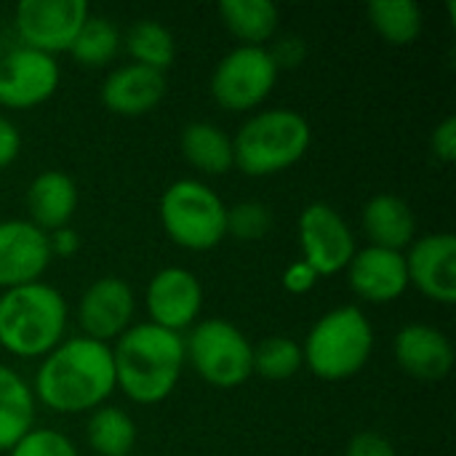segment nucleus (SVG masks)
Here are the masks:
<instances>
[{
  "instance_id": "obj_3",
  "label": "nucleus",
  "mask_w": 456,
  "mask_h": 456,
  "mask_svg": "<svg viewBox=\"0 0 456 456\" xmlns=\"http://www.w3.org/2000/svg\"><path fill=\"white\" fill-rule=\"evenodd\" d=\"M69 307L45 281L0 294V347L16 358H45L64 342Z\"/></svg>"
},
{
  "instance_id": "obj_16",
  "label": "nucleus",
  "mask_w": 456,
  "mask_h": 456,
  "mask_svg": "<svg viewBox=\"0 0 456 456\" xmlns=\"http://www.w3.org/2000/svg\"><path fill=\"white\" fill-rule=\"evenodd\" d=\"M347 283L355 297L371 305H387L406 294L409 270L403 251L366 246L347 265Z\"/></svg>"
},
{
  "instance_id": "obj_15",
  "label": "nucleus",
  "mask_w": 456,
  "mask_h": 456,
  "mask_svg": "<svg viewBox=\"0 0 456 456\" xmlns=\"http://www.w3.org/2000/svg\"><path fill=\"white\" fill-rule=\"evenodd\" d=\"M406 256L409 286L414 283L438 305L456 302V238L452 232H430L414 238Z\"/></svg>"
},
{
  "instance_id": "obj_21",
  "label": "nucleus",
  "mask_w": 456,
  "mask_h": 456,
  "mask_svg": "<svg viewBox=\"0 0 456 456\" xmlns=\"http://www.w3.org/2000/svg\"><path fill=\"white\" fill-rule=\"evenodd\" d=\"M179 147L184 160L208 176H222L230 168H235L232 155V136H227L216 123L211 120H192L182 128Z\"/></svg>"
},
{
  "instance_id": "obj_9",
  "label": "nucleus",
  "mask_w": 456,
  "mask_h": 456,
  "mask_svg": "<svg viewBox=\"0 0 456 456\" xmlns=\"http://www.w3.org/2000/svg\"><path fill=\"white\" fill-rule=\"evenodd\" d=\"M302 262H307L321 278L345 273L355 256V235L347 219L329 203H310L297 222Z\"/></svg>"
},
{
  "instance_id": "obj_22",
  "label": "nucleus",
  "mask_w": 456,
  "mask_h": 456,
  "mask_svg": "<svg viewBox=\"0 0 456 456\" xmlns=\"http://www.w3.org/2000/svg\"><path fill=\"white\" fill-rule=\"evenodd\" d=\"M35 406L29 382L0 363V454L11 452V446L35 428Z\"/></svg>"
},
{
  "instance_id": "obj_6",
  "label": "nucleus",
  "mask_w": 456,
  "mask_h": 456,
  "mask_svg": "<svg viewBox=\"0 0 456 456\" xmlns=\"http://www.w3.org/2000/svg\"><path fill=\"white\" fill-rule=\"evenodd\" d=\"M160 224L187 251H208L227 238V206L200 179H176L160 195Z\"/></svg>"
},
{
  "instance_id": "obj_28",
  "label": "nucleus",
  "mask_w": 456,
  "mask_h": 456,
  "mask_svg": "<svg viewBox=\"0 0 456 456\" xmlns=\"http://www.w3.org/2000/svg\"><path fill=\"white\" fill-rule=\"evenodd\" d=\"M302 366V345L291 337H267L254 347V374L270 382L291 379Z\"/></svg>"
},
{
  "instance_id": "obj_37",
  "label": "nucleus",
  "mask_w": 456,
  "mask_h": 456,
  "mask_svg": "<svg viewBox=\"0 0 456 456\" xmlns=\"http://www.w3.org/2000/svg\"><path fill=\"white\" fill-rule=\"evenodd\" d=\"M3 53H5V51H3V40H0V56H3Z\"/></svg>"
},
{
  "instance_id": "obj_31",
  "label": "nucleus",
  "mask_w": 456,
  "mask_h": 456,
  "mask_svg": "<svg viewBox=\"0 0 456 456\" xmlns=\"http://www.w3.org/2000/svg\"><path fill=\"white\" fill-rule=\"evenodd\" d=\"M345 456H398L395 446L387 436L377 433V430H363L355 433L347 444Z\"/></svg>"
},
{
  "instance_id": "obj_17",
  "label": "nucleus",
  "mask_w": 456,
  "mask_h": 456,
  "mask_svg": "<svg viewBox=\"0 0 456 456\" xmlns=\"http://www.w3.org/2000/svg\"><path fill=\"white\" fill-rule=\"evenodd\" d=\"M395 361L398 366L422 382L444 379L454 366L452 339L430 323H406L395 334Z\"/></svg>"
},
{
  "instance_id": "obj_24",
  "label": "nucleus",
  "mask_w": 456,
  "mask_h": 456,
  "mask_svg": "<svg viewBox=\"0 0 456 456\" xmlns=\"http://www.w3.org/2000/svg\"><path fill=\"white\" fill-rule=\"evenodd\" d=\"M86 441L99 456H131L136 446V425L128 411L118 406H99L86 425Z\"/></svg>"
},
{
  "instance_id": "obj_27",
  "label": "nucleus",
  "mask_w": 456,
  "mask_h": 456,
  "mask_svg": "<svg viewBox=\"0 0 456 456\" xmlns=\"http://www.w3.org/2000/svg\"><path fill=\"white\" fill-rule=\"evenodd\" d=\"M120 43L123 37L112 19L88 13V19L83 21V27L77 29L69 45V53L83 67H104L115 59V53L120 51Z\"/></svg>"
},
{
  "instance_id": "obj_18",
  "label": "nucleus",
  "mask_w": 456,
  "mask_h": 456,
  "mask_svg": "<svg viewBox=\"0 0 456 456\" xmlns=\"http://www.w3.org/2000/svg\"><path fill=\"white\" fill-rule=\"evenodd\" d=\"M166 72L150 69L144 64L128 61L115 67L102 83V104L126 118H139L152 112L166 96Z\"/></svg>"
},
{
  "instance_id": "obj_14",
  "label": "nucleus",
  "mask_w": 456,
  "mask_h": 456,
  "mask_svg": "<svg viewBox=\"0 0 456 456\" xmlns=\"http://www.w3.org/2000/svg\"><path fill=\"white\" fill-rule=\"evenodd\" d=\"M48 232L29 219L0 222V289H19L37 283L51 267Z\"/></svg>"
},
{
  "instance_id": "obj_36",
  "label": "nucleus",
  "mask_w": 456,
  "mask_h": 456,
  "mask_svg": "<svg viewBox=\"0 0 456 456\" xmlns=\"http://www.w3.org/2000/svg\"><path fill=\"white\" fill-rule=\"evenodd\" d=\"M48 246H51V256H75L80 248V235L75 227H59L53 232H48Z\"/></svg>"
},
{
  "instance_id": "obj_7",
  "label": "nucleus",
  "mask_w": 456,
  "mask_h": 456,
  "mask_svg": "<svg viewBox=\"0 0 456 456\" xmlns=\"http://www.w3.org/2000/svg\"><path fill=\"white\" fill-rule=\"evenodd\" d=\"M187 363L211 387L235 390L254 374V345L224 318L198 321L184 339Z\"/></svg>"
},
{
  "instance_id": "obj_13",
  "label": "nucleus",
  "mask_w": 456,
  "mask_h": 456,
  "mask_svg": "<svg viewBox=\"0 0 456 456\" xmlns=\"http://www.w3.org/2000/svg\"><path fill=\"white\" fill-rule=\"evenodd\" d=\"M134 289L115 275L96 278L77 302V323L83 329V337H91L104 345L120 339L134 326Z\"/></svg>"
},
{
  "instance_id": "obj_34",
  "label": "nucleus",
  "mask_w": 456,
  "mask_h": 456,
  "mask_svg": "<svg viewBox=\"0 0 456 456\" xmlns=\"http://www.w3.org/2000/svg\"><path fill=\"white\" fill-rule=\"evenodd\" d=\"M321 281V275L302 259L291 262L286 270H283V289L291 291V294H307L315 289V283Z\"/></svg>"
},
{
  "instance_id": "obj_35",
  "label": "nucleus",
  "mask_w": 456,
  "mask_h": 456,
  "mask_svg": "<svg viewBox=\"0 0 456 456\" xmlns=\"http://www.w3.org/2000/svg\"><path fill=\"white\" fill-rule=\"evenodd\" d=\"M21 152V134L19 128L0 115V168H8Z\"/></svg>"
},
{
  "instance_id": "obj_23",
  "label": "nucleus",
  "mask_w": 456,
  "mask_h": 456,
  "mask_svg": "<svg viewBox=\"0 0 456 456\" xmlns=\"http://www.w3.org/2000/svg\"><path fill=\"white\" fill-rule=\"evenodd\" d=\"M219 16L240 45H265L281 21V11L270 0H222Z\"/></svg>"
},
{
  "instance_id": "obj_12",
  "label": "nucleus",
  "mask_w": 456,
  "mask_h": 456,
  "mask_svg": "<svg viewBox=\"0 0 456 456\" xmlns=\"http://www.w3.org/2000/svg\"><path fill=\"white\" fill-rule=\"evenodd\" d=\"M144 305L150 323L182 334L192 329L203 310V286L200 278L187 267H163L158 270L144 291Z\"/></svg>"
},
{
  "instance_id": "obj_1",
  "label": "nucleus",
  "mask_w": 456,
  "mask_h": 456,
  "mask_svg": "<svg viewBox=\"0 0 456 456\" xmlns=\"http://www.w3.org/2000/svg\"><path fill=\"white\" fill-rule=\"evenodd\" d=\"M115 393L112 345L69 337L56 345L35 371L32 395L53 414H86Z\"/></svg>"
},
{
  "instance_id": "obj_2",
  "label": "nucleus",
  "mask_w": 456,
  "mask_h": 456,
  "mask_svg": "<svg viewBox=\"0 0 456 456\" xmlns=\"http://www.w3.org/2000/svg\"><path fill=\"white\" fill-rule=\"evenodd\" d=\"M115 387L139 406L166 401L184 371V337L150 321L134 323L112 347Z\"/></svg>"
},
{
  "instance_id": "obj_8",
  "label": "nucleus",
  "mask_w": 456,
  "mask_h": 456,
  "mask_svg": "<svg viewBox=\"0 0 456 456\" xmlns=\"http://www.w3.org/2000/svg\"><path fill=\"white\" fill-rule=\"evenodd\" d=\"M278 67L265 45H238L211 72V96L230 112L259 107L278 83Z\"/></svg>"
},
{
  "instance_id": "obj_5",
  "label": "nucleus",
  "mask_w": 456,
  "mask_h": 456,
  "mask_svg": "<svg viewBox=\"0 0 456 456\" xmlns=\"http://www.w3.org/2000/svg\"><path fill=\"white\" fill-rule=\"evenodd\" d=\"M374 353V329L366 313L355 305H342L323 313L302 345L305 366L326 382L355 377Z\"/></svg>"
},
{
  "instance_id": "obj_25",
  "label": "nucleus",
  "mask_w": 456,
  "mask_h": 456,
  "mask_svg": "<svg viewBox=\"0 0 456 456\" xmlns=\"http://www.w3.org/2000/svg\"><path fill=\"white\" fill-rule=\"evenodd\" d=\"M371 27L393 45H409L422 35L425 13L414 0H374L366 8Z\"/></svg>"
},
{
  "instance_id": "obj_19",
  "label": "nucleus",
  "mask_w": 456,
  "mask_h": 456,
  "mask_svg": "<svg viewBox=\"0 0 456 456\" xmlns=\"http://www.w3.org/2000/svg\"><path fill=\"white\" fill-rule=\"evenodd\" d=\"M77 208V184L64 171H40L27 187L29 222L43 232L67 227Z\"/></svg>"
},
{
  "instance_id": "obj_11",
  "label": "nucleus",
  "mask_w": 456,
  "mask_h": 456,
  "mask_svg": "<svg viewBox=\"0 0 456 456\" xmlns=\"http://www.w3.org/2000/svg\"><path fill=\"white\" fill-rule=\"evenodd\" d=\"M88 13L86 0H21L16 5V32L21 45L53 56L69 51Z\"/></svg>"
},
{
  "instance_id": "obj_26",
  "label": "nucleus",
  "mask_w": 456,
  "mask_h": 456,
  "mask_svg": "<svg viewBox=\"0 0 456 456\" xmlns=\"http://www.w3.org/2000/svg\"><path fill=\"white\" fill-rule=\"evenodd\" d=\"M123 43L136 64H144L158 72H166L176 59V40L171 29L155 19H142L131 24Z\"/></svg>"
},
{
  "instance_id": "obj_29",
  "label": "nucleus",
  "mask_w": 456,
  "mask_h": 456,
  "mask_svg": "<svg viewBox=\"0 0 456 456\" xmlns=\"http://www.w3.org/2000/svg\"><path fill=\"white\" fill-rule=\"evenodd\" d=\"M273 227V214L265 203H235L232 208H227V235H232L235 240L243 243H254L262 240Z\"/></svg>"
},
{
  "instance_id": "obj_32",
  "label": "nucleus",
  "mask_w": 456,
  "mask_h": 456,
  "mask_svg": "<svg viewBox=\"0 0 456 456\" xmlns=\"http://www.w3.org/2000/svg\"><path fill=\"white\" fill-rule=\"evenodd\" d=\"M267 51H270L278 72L281 69H297L307 56V43L299 35H286L275 43V48H267Z\"/></svg>"
},
{
  "instance_id": "obj_10",
  "label": "nucleus",
  "mask_w": 456,
  "mask_h": 456,
  "mask_svg": "<svg viewBox=\"0 0 456 456\" xmlns=\"http://www.w3.org/2000/svg\"><path fill=\"white\" fill-rule=\"evenodd\" d=\"M61 83V69L51 53L16 45L0 56V107L32 110L48 102Z\"/></svg>"
},
{
  "instance_id": "obj_33",
  "label": "nucleus",
  "mask_w": 456,
  "mask_h": 456,
  "mask_svg": "<svg viewBox=\"0 0 456 456\" xmlns=\"http://www.w3.org/2000/svg\"><path fill=\"white\" fill-rule=\"evenodd\" d=\"M430 150L441 163H454L456 160V118H444L433 134H430Z\"/></svg>"
},
{
  "instance_id": "obj_20",
  "label": "nucleus",
  "mask_w": 456,
  "mask_h": 456,
  "mask_svg": "<svg viewBox=\"0 0 456 456\" xmlns=\"http://www.w3.org/2000/svg\"><path fill=\"white\" fill-rule=\"evenodd\" d=\"M361 222L371 246H379V248L403 251L414 243V235H417L414 208L393 192H379L369 198L363 206Z\"/></svg>"
},
{
  "instance_id": "obj_30",
  "label": "nucleus",
  "mask_w": 456,
  "mask_h": 456,
  "mask_svg": "<svg viewBox=\"0 0 456 456\" xmlns=\"http://www.w3.org/2000/svg\"><path fill=\"white\" fill-rule=\"evenodd\" d=\"M8 456H77V449L59 430L32 428L11 446Z\"/></svg>"
},
{
  "instance_id": "obj_4",
  "label": "nucleus",
  "mask_w": 456,
  "mask_h": 456,
  "mask_svg": "<svg viewBox=\"0 0 456 456\" xmlns=\"http://www.w3.org/2000/svg\"><path fill=\"white\" fill-rule=\"evenodd\" d=\"M313 142L310 120L286 107L251 115L232 136L235 166L246 176H273L299 163Z\"/></svg>"
}]
</instances>
